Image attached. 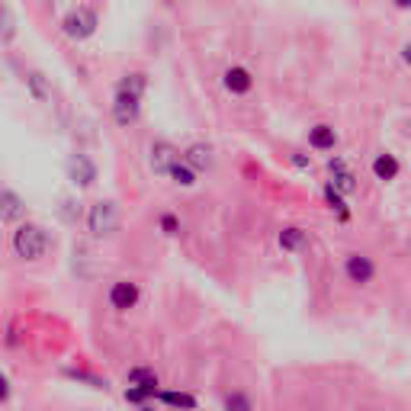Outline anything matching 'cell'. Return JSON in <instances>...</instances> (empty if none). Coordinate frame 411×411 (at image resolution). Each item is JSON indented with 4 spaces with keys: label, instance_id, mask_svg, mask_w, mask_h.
Masks as SVG:
<instances>
[{
    "label": "cell",
    "instance_id": "6da1fadb",
    "mask_svg": "<svg viewBox=\"0 0 411 411\" xmlns=\"http://www.w3.org/2000/svg\"><path fill=\"white\" fill-rule=\"evenodd\" d=\"M48 248V235L42 225H32V222H26V225H20V229L13 231V251L16 257L23 260H39L42 254H46Z\"/></svg>",
    "mask_w": 411,
    "mask_h": 411
},
{
    "label": "cell",
    "instance_id": "7a4b0ae2",
    "mask_svg": "<svg viewBox=\"0 0 411 411\" xmlns=\"http://www.w3.org/2000/svg\"><path fill=\"white\" fill-rule=\"evenodd\" d=\"M100 20H97V10L90 7H74L65 13V20H61V32L71 39V42H84V39H90L93 32H97Z\"/></svg>",
    "mask_w": 411,
    "mask_h": 411
},
{
    "label": "cell",
    "instance_id": "3957f363",
    "mask_svg": "<svg viewBox=\"0 0 411 411\" xmlns=\"http://www.w3.org/2000/svg\"><path fill=\"white\" fill-rule=\"evenodd\" d=\"M87 229L93 231L97 238H107L119 229V206L103 199V203L90 206V213H87Z\"/></svg>",
    "mask_w": 411,
    "mask_h": 411
},
{
    "label": "cell",
    "instance_id": "277c9868",
    "mask_svg": "<svg viewBox=\"0 0 411 411\" xmlns=\"http://www.w3.org/2000/svg\"><path fill=\"white\" fill-rule=\"evenodd\" d=\"M138 116H142V97L126 93V90H116V100H113V119H116V126L129 129V126H135V122H138Z\"/></svg>",
    "mask_w": 411,
    "mask_h": 411
},
{
    "label": "cell",
    "instance_id": "5b68a950",
    "mask_svg": "<svg viewBox=\"0 0 411 411\" xmlns=\"http://www.w3.org/2000/svg\"><path fill=\"white\" fill-rule=\"evenodd\" d=\"M344 274H347L351 283L366 286V283L376 276V264L366 257V254H347V260H344Z\"/></svg>",
    "mask_w": 411,
    "mask_h": 411
},
{
    "label": "cell",
    "instance_id": "8992f818",
    "mask_svg": "<svg viewBox=\"0 0 411 411\" xmlns=\"http://www.w3.org/2000/svg\"><path fill=\"white\" fill-rule=\"evenodd\" d=\"M68 177L81 187V190H87V187L97 183V164H93L87 154H71L68 158Z\"/></svg>",
    "mask_w": 411,
    "mask_h": 411
},
{
    "label": "cell",
    "instance_id": "52a82bcc",
    "mask_svg": "<svg viewBox=\"0 0 411 411\" xmlns=\"http://www.w3.org/2000/svg\"><path fill=\"white\" fill-rule=\"evenodd\" d=\"M138 283L132 280H119L113 283V290H109V305H113L116 312H129V309H135L138 305Z\"/></svg>",
    "mask_w": 411,
    "mask_h": 411
},
{
    "label": "cell",
    "instance_id": "ba28073f",
    "mask_svg": "<svg viewBox=\"0 0 411 411\" xmlns=\"http://www.w3.org/2000/svg\"><path fill=\"white\" fill-rule=\"evenodd\" d=\"M177 161H180V151H177L170 142H154L151 145V170L161 177H168V170L174 168Z\"/></svg>",
    "mask_w": 411,
    "mask_h": 411
},
{
    "label": "cell",
    "instance_id": "9c48e42d",
    "mask_svg": "<svg viewBox=\"0 0 411 411\" xmlns=\"http://www.w3.org/2000/svg\"><path fill=\"white\" fill-rule=\"evenodd\" d=\"M222 84H225V90L235 93V97H244V93H251L254 87V77L248 68H241V65H231L225 74H222Z\"/></svg>",
    "mask_w": 411,
    "mask_h": 411
},
{
    "label": "cell",
    "instance_id": "30bf717a",
    "mask_svg": "<svg viewBox=\"0 0 411 411\" xmlns=\"http://www.w3.org/2000/svg\"><path fill=\"white\" fill-rule=\"evenodd\" d=\"M328 170H331V190L335 193H341V196H347V193H353L357 190V177L347 170V164H344L341 158H335V161H328Z\"/></svg>",
    "mask_w": 411,
    "mask_h": 411
},
{
    "label": "cell",
    "instance_id": "8fae6325",
    "mask_svg": "<svg viewBox=\"0 0 411 411\" xmlns=\"http://www.w3.org/2000/svg\"><path fill=\"white\" fill-rule=\"evenodd\" d=\"M26 213V203L16 196L13 190H4L0 193V222H20Z\"/></svg>",
    "mask_w": 411,
    "mask_h": 411
},
{
    "label": "cell",
    "instance_id": "7c38bea8",
    "mask_svg": "<svg viewBox=\"0 0 411 411\" xmlns=\"http://www.w3.org/2000/svg\"><path fill=\"white\" fill-rule=\"evenodd\" d=\"M183 161H187V168H193V170H209L215 164L213 148L209 145H190L187 154H183Z\"/></svg>",
    "mask_w": 411,
    "mask_h": 411
},
{
    "label": "cell",
    "instance_id": "4fadbf2b",
    "mask_svg": "<svg viewBox=\"0 0 411 411\" xmlns=\"http://www.w3.org/2000/svg\"><path fill=\"white\" fill-rule=\"evenodd\" d=\"M309 145L318 151H331L337 145V132L331 126H315V129H309Z\"/></svg>",
    "mask_w": 411,
    "mask_h": 411
},
{
    "label": "cell",
    "instance_id": "5bb4252c",
    "mask_svg": "<svg viewBox=\"0 0 411 411\" xmlns=\"http://www.w3.org/2000/svg\"><path fill=\"white\" fill-rule=\"evenodd\" d=\"M398 170H402V168H398L396 154H376V161H373V174H376V180H382V183L396 180Z\"/></svg>",
    "mask_w": 411,
    "mask_h": 411
},
{
    "label": "cell",
    "instance_id": "9a60e30c",
    "mask_svg": "<svg viewBox=\"0 0 411 411\" xmlns=\"http://www.w3.org/2000/svg\"><path fill=\"white\" fill-rule=\"evenodd\" d=\"M129 386H138V389H148V392H158V376L151 373V370H145V366H135V370H129Z\"/></svg>",
    "mask_w": 411,
    "mask_h": 411
},
{
    "label": "cell",
    "instance_id": "2e32d148",
    "mask_svg": "<svg viewBox=\"0 0 411 411\" xmlns=\"http://www.w3.org/2000/svg\"><path fill=\"white\" fill-rule=\"evenodd\" d=\"M26 87H29V93L39 100V103H46V100H52V87H48L46 74H39V71H32V74L26 77Z\"/></svg>",
    "mask_w": 411,
    "mask_h": 411
},
{
    "label": "cell",
    "instance_id": "e0dca14e",
    "mask_svg": "<svg viewBox=\"0 0 411 411\" xmlns=\"http://www.w3.org/2000/svg\"><path fill=\"white\" fill-rule=\"evenodd\" d=\"M305 241H309V235H305L302 229H283L280 231V248L283 251H302Z\"/></svg>",
    "mask_w": 411,
    "mask_h": 411
},
{
    "label": "cell",
    "instance_id": "ac0fdd59",
    "mask_svg": "<svg viewBox=\"0 0 411 411\" xmlns=\"http://www.w3.org/2000/svg\"><path fill=\"white\" fill-rule=\"evenodd\" d=\"M16 36V16L10 13V7L0 4V46H10Z\"/></svg>",
    "mask_w": 411,
    "mask_h": 411
},
{
    "label": "cell",
    "instance_id": "d6986e66",
    "mask_svg": "<svg viewBox=\"0 0 411 411\" xmlns=\"http://www.w3.org/2000/svg\"><path fill=\"white\" fill-rule=\"evenodd\" d=\"M145 87H148V77L142 74V71H132V74L122 77L116 90H126V93H135V97H142V93H145Z\"/></svg>",
    "mask_w": 411,
    "mask_h": 411
},
{
    "label": "cell",
    "instance_id": "ffe728a7",
    "mask_svg": "<svg viewBox=\"0 0 411 411\" xmlns=\"http://www.w3.org/2000/svg\"><path fill=\"white\" fill-rule=\"evenodd\" d=\"M168 177L177 183V187H193V183H196V170L187 168V164H180V161L168 170Z\"/></svg>",
    "mask_w": 411,
    "mask_h": 411
},
{
    "label": "cell",
    "instance_id": "44dd1931",
    "mask_svg": "<svg viewBox=\"0 0 411 411\" xmlns=\"http://www.w3.org/2000/svg\"><path fill=\"white\" fill-rule=\"evenodd\" d=\"M154 396L161 398V402H168V405H174V408H196V398L193 396H187V392H154Z\"/></svg>",
    "mask_w": 411,
    "mask_h": 411
},
{
    "label": "cell",
    "instance_id": "7402d4cb",
    "mask_svg": "<svg viewBox=\"0 0 411 411\" xmlns=\"http://www.w3.org/2000/svg\"><path fill=\"white\" fill-rule=\"evenodd\" d=\"M225 408L229 411H251V402H248L241 392H231V396L225 398Z\"/></svg>",
    "mask_w": 411,
    "mask_h": 411
},
{
    "label": "cell",
    "instance_id": "603a6c76",
    "mask_svg": "<svg viewBox=\"0 0 411 411\" xmlns=\"http://www.w3.org/2000/svg\"><path fill=\"white\" fill-rule=\"evenodd\" d=\"M161 229H164V235H177L180 231V222H177V215H161Z\"/></svg>",
    "mask_w": 411,
    "mask_h": 411
},
{
    "label": "cell",
    "instance_id": "cb8c5ba5",
    "mask_svg": "<svg viewBox=\"0 0 411 411\" xmlns=\"http://www.w3.org/2000/svg\"><path fill=\"white\" fill-rule=\"evenodd\" d=\"M148 396H151L148 389H138V386H129V389H126V398H129V402H145Z\"/></svg>",
    "mask_w": 411,
    "mask_h": 411
},
{
    "label": "cell",
    "instance_id": "d4e9b609",
    "mask_svg": "<svg viewBox=\"0 0 411 411\" xmlns=\"http://www.w3.org/2000/svg\"><path fill=\"white\" fill-rule=\"evenodd\" d=\"M292 164H296V168H309V164H312V161L305 158V154H292Z\"/></svg>",
    "mask_w": 411,
    "mask_h": 411
},
{
    "label": "cell",
    "instance_id": "484cf974",
    "mask_svg": "<svg viewBox=\"0 0 411 411\" xmlns=\"http://www.w3.org/2000/svg\"><path fill=\"white\" fill-rule=\"evenodd\" d=\"M10 396V386H7V379H4V376H0V402H4V398Z\"/></svg>",
    "mask_w": 411,
    "mask_h": 411
},
{
    "label": "cell",
    "instance_id": "4316f807",
    "mask_svg": "<svg viewBox=\"0 0 411 411\" xmlns=\"http://www.w3.org/2000/svg\"><path fill=\"white\" fill-rule=\"evenodd\" d=\"M392 4H396L398 10H408V7H411V0H392Z\"/></svg>",
    "mask_w": 411,
    "mask_h": 411
},
{
    "label": "cell",
    "instance_id": "83f0119b",
    "mask_svg": "<svg viewBox=\"0 0 411 411\" xmlns=\"http://www.w3.org/2000/svg\"><path fill=\"white\" fill-rule=\"evenodd\" d=\"M164 4H174V0H164Z\"/></svg>",
    "mask_w": 411,
    "mask_h": 411
},
{
    "label": "cell",
    "instance_id": "f1b7e54d",
    "mask_svg": "<svg viewBox=\"0 0 411 411\" xmlns=\"http://www.w3.org/2000/svg\"><path fill=\"white\" fill-rule=\"evenodd\" d=\"M142 411H151V408H142Z\"/></svg>",
    "mask_w": 411,
    "mask_h": 411
}]
</instances>
